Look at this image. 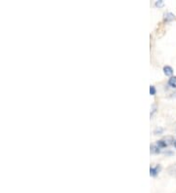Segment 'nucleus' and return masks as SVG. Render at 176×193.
<instances>
[{
	"label": "nucleus",
	"mask_w": 176,
	"mask_h": 193,
	"mask_svg": "<svg viewBox=\"0 0 176 193\" xmlns=\"http://www.w3.org/2000/svg\"><path fill=\"white\" fill-rule=\"evenodd\" d=\"M172 143H174V138L172 137H165L164 138H161V140L160 141H157V143H156V145L157 147H160V148H164V147H168L169 145H171Z\"/></svg>",
	"instance_id": "obj_1"
},
{
	"label": "nucleus",
	"mask_w": 176,
	"mask_h": 193,
	"mask_svg": "<svg viewBox=\"0 0 176 193\" xmlns=\"http://www.w3.org/2000/svg\"><path fill=\"white\" fill-rule=\"evenodd\" d=\"M160 172V165H157V166H155V167L150 168V175L152 177H156Z\"/></svg>",
	"instance_id": "obj_2"
},
{
	"label": "nucleus",
	"mask_w": 176,
	"mask_h": 193,
	"mask_svg": "<svg viewBox=\"0 0 176 193\" xmlns=\"http://www.w3.org/2000/svg\"><path fill=\"white\" fill-rule=\"evenodd\" d=\"M164 73L166 75V76H171L172 77V74H173V69H172V67L169 66V65H165L164 66Z\"/></svg>",
	"instance_id": "obj_3"
},
{
	"label": "nucleus",
	"mask_w": 176,
	"mask_h": 193,
	"mask_svg": "<svg viewBox=\"0 0 176 193\" xmlns=\"http://www.w3.org/2000/svg\"><path fill=\"white\" fill-rule=\"evenodd\" d=\"M164 30H165V28H164V25L162 24V22H160V24L157 25V34L159 35V36H161V35L164 33Z\"/></svg>",
	"instance_id": "obj_4"
},
{
	"label": "nucleus",
	"mask_w": 176,
	"mask_h": 193,
	"mask_svg": "<svg viewBox=\"0 0 176 193\" xmlns=\"http://www.w3.org/2000/svg\"><path fill=\"white\" fill-rule=\"evenodd\" d=\"M175 16L172 14V13H166V14H164V22H172L174 20Z\"/></svg>",
	"instance_id": "obj_5"
},
{
	"label": "nucleus",
	"mask_w": 176,
	"mask_h": 193,
	"mask_svg": "<svg viewBox=\"0 0 176 193\" xmlns=\"http://www.w3.org/2000/svg\"><path fill=\"white\" fill-rule=\"evenodd\" d=\"M168 85L172 88H176V76H172L168 79Z\"/></svg>",
	"instance_id": "obj_6"
},
{
	"label": "nucleus",
	"mask_w": 176,
	"mask_h": 193,
	"mask_svg": "<svg viewBox=\"0 0 176 193\" xmlns=\"http://www.w3.org/2000/svg\"><path fill=\"white\" fill-rule=\"evenodd\" d=\"M151 152L152 153H160V148L157 147L156 145H151Z\"/></svg>",
	"instance_id": "obj_7"
},
{
	"label": "nucleus",
	"mask_w": 176,
	"mask_h": 193,
	"mask_svg": "<svg viewBox=\"0 0 176 193\" xmlns=\"http://www.w3.org/2000/svg\"><path fill=\"white\" fill-rule=\"evenodd\" d=\"M150 94L152 96L156 95V88L154 86H150Z\"/></svg>",
	"instance_id": "obj_8"
},
{
	"label": "nucleus",
	"mask_w": 176,
	"mask_h": 193,
	"mask_svg": "<svg viewBox=\"0 0 176 193\" xmlns=\"http://www.w3.org/2000/svg\"><path fill=\"white\" fill-rule=\"evenodd\" d=\"M162 5H164V1H162V0H160V1L156 2V6L157 7H161Z\"/></svg>",
	"instance_id": "obj_9"
},
{
	"label": "nucleus",
	"mask_w": 176,
	"mask_h": 193,
	"mask_svg": "<svg viewBox=\"0 0 176 193\" xmlns=\"http://www.w3.org/2000/svg\"><path fill=\"white\" fill-rule=\"evenodd\" d=\"M174 146H175V147H176V141H174Z\"/></svg>",
	"instance_id": "obj_10"
}]
</instances>
